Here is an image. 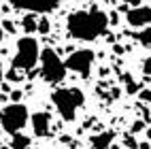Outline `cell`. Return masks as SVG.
Masks as SVG:
<instances>
[{
  "label": "cell",
  "mask_w": 151,
  "mask_h": 149,
  "mask_svg": "<svg viewBox=\"0 0 151 149\" xmlns=\"http://www.w3.org/2000/svg\"><path fill=\"white\" fill-rule=\"evenodd\" d=\"M66 30L73 38L79 41H96L109 30V15L100 9H87V11H75L66 19Z\"/></svg>",
  "instance_id": "cell-1"
},
{
  "label": "cell",
  "mask_w": 151,
  "mask_h": 149,
  "mask_svg": "<svg viewBox=\"0 0 151 149\" xmlns=\"http://www.w3.org/2000/svg\"><path fill=\"white\" fill-rule=\"evenodd\" d=\"M51 100H53V107L58 109L60 117L64 122H73L77 115V109L83 107L85 102V96L79 87H58L53 89Z\"/></svg>",
  "instance_id": "cell-2"
},
{
  "label": "cell",
  "mask_w": 151,
  "mask_h": 149,
  "mask_svg": "<svg viewBox=\"0 0 151 149\" xmlns=\"http://www.w3.org/2000/svg\"><path fill=\"white\" fill-rule=\"evenodd\" d=\"M38 55H41V49H38V41L32 38L30 34L22 36L17 41V51L13 55V71H32V68L38 64Z\"/></svg>",
  "instance_id": "cell-3"
},
{
  "label": "cell",
  "mask_w": 151,
  "mask_h": 149,
  "mask_svg": "<svg viewBox=\"0 0 151 149\" xmlns=\"http://www.w3.org/2000/svg\"><path fill=\"white\" fill-rule=\"evenodd\" d=\"M38 62H41V77L47 83L55 85V83H60L66 77V66H64L62 58L58 55L55 49L45 47L41 51V55H38Z\"/></svg>",
  "instance_id": "cell-4"
},
{
  "label": "cell",
  "mask_w": 151,
  "mask_h": 149,
  "mask_svg": "<svg viewBox=\"0 0 151 149\" xmlns=\"http://www.w3.org/2000/svg\"><path fill=\"white\" fill-rule=\"evenodd\" d=\"M28 124V109L22 102H11L0 111V126L9 134L19 132Z\"/></svg>",
  "instance_id": "cell-5"
},
{
  "label": "cell",
  "mask_w": 151,
  "mask_h": 149,
  "mask_svg": "<svg viewBox=\"0 0 151 149\" xmlns=\"http://www.w3.org/2000/svg\"><path fill=\"white\" fill-rule=\"evenodd\" d=\"M66 71H73L81 77H89L92 73V66H94V51L92 49H77L66 58Z\"/></svg>",
  "instance_id": "cell-6"
},
{
  "label": "cell",
  "mask_w": 151,
  "mask_h": 149,
  "mask_svg": "<svg viewBox=\"0 0 151 149\" xmlns=\"http://www.w3.org/2000/svg\"><path fill=\"white\" fill-rule=\"evenodd\" d=\"M62 2H66V0H11L15 9H22L28 13H49Z\"/></svg>",
  "instance_id": "cell-7"
},
{
  "label": "cell",
  "mask_w": 151,
  "mask_h": 149,
  "mask_svg": "<svg viewBox=\"0 0 151 149\" xmlns=\"http://www.w3.org/2000/svg\"><path fill=\"white\" fill-rule=\"evenodd\" d=\"M126 22L132 28H145L151 26V6H132L126 11Z\"/></svg>",
  "instance_id": "cell-8"
},
{
  "label": "cell",
  "mask_w": 151,
  "mask_h": 149,
  "mask_svg": "<svg viewBox=\"0 0 151 149\" xmlns=\"http://www.w3.org/2000/svg\"><path fill=\"white\" fill-rule=\"evenodd\" d=\"M32 130H34V136H47L49 130H51V117L49 113H32Z\"/></svg>",
  "instance_id": "cell-9"
},
{
  "label": "cell",
  "mask_w": 151,
  "mask_h": 149,
  "mask_svg": "<svg viewBox=\"0 0 151 149\" xmlns=\"http://www.w3.org/2000/svg\"><path fill=\"white\" fill-rule=\"evenodd\" d=\"M113 138H115V132H113V130L94 134V136H92V147H94V149H109L111 143H113Z\"/></svg>",
  "instance_id": "cell-10"
},
{
  "label": "cell",
  "mask_w": 151,
  "mask_h": 149,
  "mask_svg": "<svg viewBox=\"0 0 151 149\" xmlns=\"http://www.w3.org/2000/svg\"><path fill=\"white\" fill-rule=\"evenodd\" d=\"M136 41L143 45V47H151V26H145V28H140L138 32L132 34Z\"/></svg>",
  "instance_id": "cell-11"
},
{
  "label": "cell",
  "mask_w": 151,
  "mask_h": 149,
  "mask_svg": "<svg viewBox=\"0 0 151 149\" xmlns=\"http://www.w3.org/2000/svg\"><path fill=\"white\" fill-rule=\"evenodd\" d=\"M36 13H28V15H24L22 17V28L26 30V34H32V32H36Z\"/></svg>",
  "instance_id": "cell-12"
},
{
  "label": "cell",
  "mask_w": 151,
  "mask_h": 149,
  "mask_svg": "<svg viewBox=\"0 0 151 149\" xmlns=\"http://www.w3.org/2000/svg\"><path fill=\"white\" fill-rule=\"evenodd\" d=\"M13 138H11V147L13 149H28L30 147V136H26V134H19V132H15V134H11Z\"/></svg>",
  "instance_id": "cell-13"
},
{
  "label": "cell",
  "mask_w": 151,
  "mask_h": 149,
  "mask_svg": "<svg viewBox=\"0 0 151 149\" xmlns=\"http://www.w3.org/2000/svg\"><path fill=\"white\" fill-rule=\"evenodd\" d=\"M49 30H51V24H49V19L47 17H41L36 22V32H41V34H47Z\"/></svg>",
  "instance_id": "cell-14"
},
{
  "label": "cell",
  "mask_w": 151,
  "mask_h": 149,
  "mask_svg": "<svg viewBox=\"0 0 151 149\" xmlns=\"http://www.w3.org/2000/svg\"><path fill=\"white\" fill-rule=\"evenodd\" d=\"M126 92L128 94H136L138 92V85L132 81V77H126Z\"/></svg>",
  "instance_id": "cell-15"
},
{
  "label": "cell",
  "mask_w": 151,
  "mask_h": 149,
  "mask_svg": "<svg viewBox=\"0 0 151 149\" xmlns=\"http://www.w3.org/2000/svg\"><path fill=\"white\" fill-rule=\"evenodd\" d=\"M124 145H126V147H130V149H136V145H138V143L134 141V136L126 134V136H124Z\"/></svg>",
  "instance_id": "cell-16"
},
{
  "label": "cell",
  "mask_w": 151,
  "mask_h": 149,
  "mask_svg": "<svg viewBox=\"0 0 151 149\" xmlns=\"http://www.w3.org/2000/svg\"><path fill=\"white\" fill-rule=\"evenodd\" d=\"M138 98L143 102H151V89H140L138 92Z\"/></svg>",
  "instance_id": "cell-17"
},
{
  "label": "cell",
  "mask_w": 151,
  "mask_h": 149,
  "mask_svg": "<svg viewBox=\"0 0 151 149\" xmlns=\"http://www.w3.org/2000/svg\"><path fill=\"white\" fill-rule=\"evenodd\" d=\"M2 30H4V32H15V26H13L11 19H4V22H2Z\"/></svg>",
  "instance_id": "cell-18"
},
{
  "label": "cell",
  "mask_w": 151,
  "mask_h": 149,
  "mask_svg": "<svg viewBox=\"0 0 151 149\" xmlns=\"http://www.w3.org/2000/svg\"><path fill=\"white\" fill-rule=\"evenodd\" d=\"M143 128H145V122H134V124H132V128H130V132L136 134V132L143 130Z\"/></svg>",
  "instance_id": "cell-19"
},
{
  "label": "cell",
  "mask_w": 151,
  "mask_h": 149,
  "mask_svg": "<svg viewBox=\"0 0 151 149\" xmlns=\"http://www.w3.org/2000/svg\"><path fill=\"white\" fill-rule=\"evenodd\" d=\"M143 73H145V75H151V55L143 62Z\"/></svg>",
  "instance_id": "cell-20"
},
{
  "label": "cell",
  "mask_w": 151,
  "mask_h": 149,
  "mask_svg": "<svg viewBox=\"0 0 151 149\" xmlns=\"http://www.w3.org/2000/svg\"><path fill=\"white\" fill-rule=\"evenodd\" d=\"M117 22H119V15L117 13H111L109 15V24H117Z\"/></svg>",
  "instance_id": "cell-21"
},
{
  "label": "cell",
  "mask_w": 151,
  "mask_h": 149,
  "mask_svg": "<svg viewBox=\"0 0 151 149\" xmlns=\"http://www.w3.org/2000/svg\"><path fill=\"white\" fill-rule=\"evenodd\" d=\"M149 147H151V143H149V141H145V143H138V145H136V149H149Z\"/></svg>",
  "instance_id": "cell-22"
},
{
  "label": "cell",
  "mask_w": 151,
  "mask_h": 149,
  "mask_svg": "<svg viewBox=\"0 0 151 149\" xmlns=\"http://www.w3.org/2000/svg\"><path fill=\"white\" fill-rule=\"evenodd\" d=\"M143 0H128V6H140Z\"/></svg>",
  "instance_id": "cell-23"
},
{
  "label": "cell",
  "mask_w": 151,
  "mask_h": 149,
  "mask_svg": "<svg viewBox=\"0 0 151 149\" xmlns=\"http://www.w3.org/2000/svg\"><path fill=\"white\" fill-rule=\"evenodd\" d=\"M11 98H13V100H15V102H17V100H19V98H22V94H19V92H13V94H11Z\"/></svg>",
  "instance_id": "cell-24"
},
{
  "label": "cell",
  "mask_w": 151,
  "mask_h": 149,
  "mask_svg": "<svg viewBox=\"0 0 151 149\" xmlns=\"http://www.w3.org/2000/svg\"><path fill=\"white\" fill-rule=\"evenodd\" d=\"M2 36H4V30H2V28H0V41H2Z\"/></svg>",
  "instance_id": "cell-25"
},
{
  "label": "cell",
  "mask_w": 151,
  "mask_h": 149,
  "mask_svg": "<svg viewBox=\"0 0 151 149\" xmlns=\"http://www.w3.org/2000/svg\"><path fill=\"white\" fill-rule=\"evenodd\" d=\"M0 81H2V64H0Z\"/></svg>",
  "instance_id": "cell-26"
},
{
  "label": "cell",
  "mask_w": 151,
  "mask_h": 149,
  "mask_svg": "<svg viewBox=\"0 0 151 149\" xmlns=\"http://www.w3.org/2000/svg\"><path fill=\"white\" fill-rule=\"evenodd\" d=\"M111 149H119V147H117V145H113V147H111Z\"/></svg>",
  "instance_id": "cell-27"
}]
</instances>
